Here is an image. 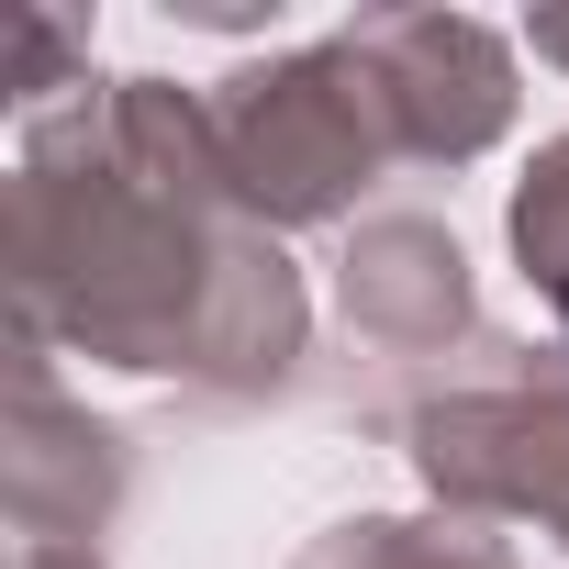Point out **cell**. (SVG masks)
Segmentation results:
<instances>
[{
  "label": "cell",
  "instance_id": "obj_1",
  "mask_svg": "<svg viewBox=\"0 0 569 569\" xmlns=\"http://www.w3.org/2000/svg\"><path fill=\"white\" fill-rule=\"evenodd\" d=\"M0 279H12L23 336L123 380L279 391L313 336L291 246L234 201H190L123 168L101 79L23 123L12 190H0Z\"/></svg>",
  "mask_w": 569,
  "mask_h": 569
},
{
  "label": "cell",
  "instance_id": "obj_2",
  "mask_svg": "<svg viewBox=\"0 0 569 569\" xmlns=\"http://www.w3.org/2000/svg\"><path fill=\"white\" fill-rule=\"evenodd\" d=\"M212 134H223V179H234L246 223H268V234L347 223L358 190L391 168L380 101L347 46H291V57L234 68L212 90Z\"/></svg>",
  "mask_w": 569,
  "mask_h": 569
},
{
  "label": "cell",
  "instance_id": "obj_3",
  "mask_svg": "<svg viewBox=\"0 0 569 569\" xmlns=\"http://www.w3.org/2000/svg\"><path fill=\"white\" fill-rule=\"evenodd\" d=\"M336 46L358 57L391 157L469 168L513 134V46L480 12H358Z\"/></svg>",
  "mask_w": 569,
  "mask_h": 569
},
{
  "label": "cell",
  "instance_id": "obj_4",
  "mask_svg": "<svg viewBox=\"0 0 569 569\" xmlns=\"http://www.w3.org/2000/svg\"><path fill=\"white\" fill-rule=\"evenodd\" d=\"M402 447H413V480L436 491V513L547 525L569 547V391H547V380L436 391V402H413Z\"/></svg>",
  "mask_w": 569,
  "mask_h": 569
},
{
  "label": "cell",
  "instance_id": "obj_5",
  "mask_svg": "<svg viewBox=\"0 0 569 569\" xmlns=\"http://www.w3.org/2000/svg\"><path fill=\"white\" fill-rule=\"evenodd\" d=\"M134 491V447L123 425H101L90 402L57 391V347L12 325V391H0V502H12V536L46 547H90Z\"/></svg>",
  "mask_w": 569,
  "mask_h": 569
},
{
  "label": "cell",
  "instance_id": "obj_6",
  "mask_svg": "<svg viewBox=\"0 0 569 569\" xmlns=\"http://www.w3.org/2000/svg\"><path fill=\"white\" fill-rule=\"evenodd\" d=\"M336 302H347V325H358L380 358H436V347H458V336L480 325L469 246H458L436 212H369V223H347Z\"/></svg>",
  "mask_w": 569,
  "mask_h": 569
},
{
  "label": "cell",
  "instance_id": "obj_7",
  "mask_svg": "<svg viewBox=\"0 0 569 569\" xmlns=\"http://www.w3.org/2000/svg\"><path fill=\"white\" fill-rule=\"evenodd\" d=\"M291 569H513V547L480 513H347Z\"/></svg>",
  "mask_w": 569,
  "mask_h": 569
},
{
  "label": "cell",
  "instance_id": "obj_8",
  "mask_svg": "<svg viewBox=\"0 0 569 569\" xmlns=\"http://www.w3.org/2000/svg\"><path fill=\"white\" fill-rule=\"evenodd\" d=\"M513 268L536 291H569V134H547L513 179Z\"/></svg>",
  "mask_w": 569,
  "mask_h": 569
},
{
  "label": "cell",
  "instance_id": "obj_9",
  "mask_svg": "<svg viewBox=\"0 0 569 569\" xmlns=\"http://www.w3.org/2000/svg\"><path fill=\"white\" fill-rule=\"evenodd\" d=\"M0 46H12V68H0V101H12V112H57V90H68V101L90 90V46H79L57 12H12Z\"/></svg>",
  "mask_w": 569,
  "mask_h": 569
},
{
  "label": "cell",
  "instance_id": "obj_10",
  "mask_svg": "<svg viewBox=\"0 0 569 569\" xmlns=\"http://www.w3.org/2000/svg\"><path fill=\"white\" fill-rule=\"evenodd\" d=\"M12 569H101V547H46V536H12Z\"/></svg>",
  "mask_w": 569,
  "mask_h": 569
},
{
  "label": "cell",
  "instance_id": "obj_11",
  "mask_svg": "<svg viewBox=\"0 0 569 569\" xmlns=\"http://www.w3.org/2000/svg\"><path fill=\"white\" fill-rule=\"evenodd\" d=\"M525 34H536V57H547V68H569V12H536Z\"/></svg>",
  "mask_w": 569,
  "mask_h": 569
}]
</instances>
